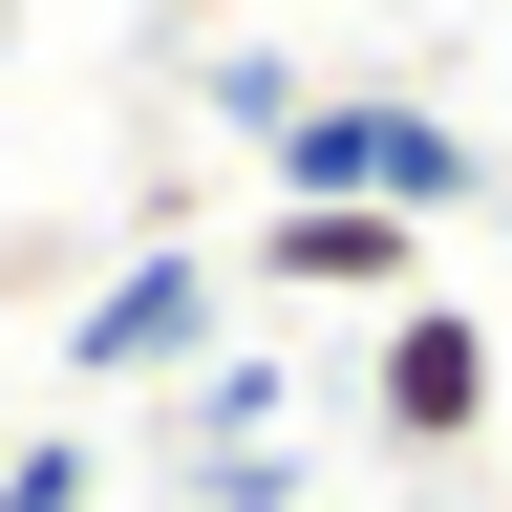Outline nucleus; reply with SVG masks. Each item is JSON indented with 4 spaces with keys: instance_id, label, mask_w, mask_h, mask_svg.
Wrapping results in <instances>:
<instances>
[{
    "instance_id": "obj_1",
    "label": "nucleus",
    "mask_w": 512,
    "mask_h": 512,
    "mask_svg": "<svg viewBox=\"0 0 512 512\" xmlns=\"http://www.w3.org/2000/svg\"><path fill=\"white\" fill-rule=\"evenodd\" d=\"M491 192V150L448 107H406V86H299L278 128H256V214H470Z\"/></svg>"
},
{
    "instance_id": "obj_3",
    "label": "nucleus",
    "mask_w": 512,
    "mask_h": 512,
    "mask_svg": "<svg viewBox=\"0 0 512 512\" xmlns=\"http://www.w3.org/2000/svg\"><path fill=\"white\" fill-rule=\"evenodd\" d=\"M491 320L470 299H406V320H384V363H363V406H384V448H491Z\"/></svg>"
},
{
    "instance_id": "obj_2",
    "label": "nucleus",
    "mask_w": 512,
    "mask_h": 512,
    "mask_svg": "<svg viewBox=\"0 0 512 512\" xmlns=\"http://www.w3.org/2000/svg\"><path fill=\"white\" fill-rule=\"evenodd\" d=\"M214 320H235V256L150 235V256H128L86 320H64V384H192V363H214Z\"/></svg>"
},
{
    "instance_id": "obj_6",
    "label": "nucleus",
    "mask_w": 512,
    "mask_h": 512,
    "mask_svg": "<svg viewBox=\"0 0 512 512\" xmlns=\"http://www.w3.org/2000/svg\"><path fill=\"white\" fill-rule=\"evenodd\" d=\"M0 512H107V470H86L64 427H22V448H0Z\"/></svg>"
},
{
    "instance_id": "obj_5",
    "label": "nucleus",
    "mask_w": 512,
    "mask_h": 512,
    "mask_svg": "<svg viewBox=\"0 0 512 512\" xmlns=\"http://www.w3.org/2000/svg\"><path fill=\"white\" fill-rule=\"evenodd\" d=\"M171 406H192V470H214V448H278V406H299V363H278V342H214V363L171 384Z\"/></svg>"
},
{
    "instance_id": "obj_4",
    "label": "nucleus",
    "mask_w": 512,
    "mask_h": 512,
    "mask_svg": "<svg viewBox=\"0 0 512 512\" xmlns=\"http://www.w3.org/2000/svg\"><path fill=\"white\" fill-rule=\"evenodd\" d=\"M235 299H384V320H406L427 299V235L406 214H256L235 235Z\"/></svg>"
},
{
    "instance_id": "obj_8",
    "label": "nucleus",
    "mask_w": 512,
    "mask_h": 512,
    "mask_svg": "<svg viewBox=\"0 0 512 512\" xmlns=\"http://www.w3.org/2000/svg\"><path fill=\"white\" fill-rule=\"evenodd\" d=\"M0 448H22V363H0Z\"/></svg>"
},
{
    "instance_id": "obj_7",
    "label": "nucleus",
    "mask_w": 512,
    "mask_h": 512,
    "mask_svg": "<svg viewBox=\"0 0 512 512\" xmlns=\"http://www.w3.org/2000/svg\"><path fill=\"white\" fill-rule=\"evenodd\" d=\"M150 22H214V43H235V22H256V0H150Z\"/></svg>"
}]
</instances>
